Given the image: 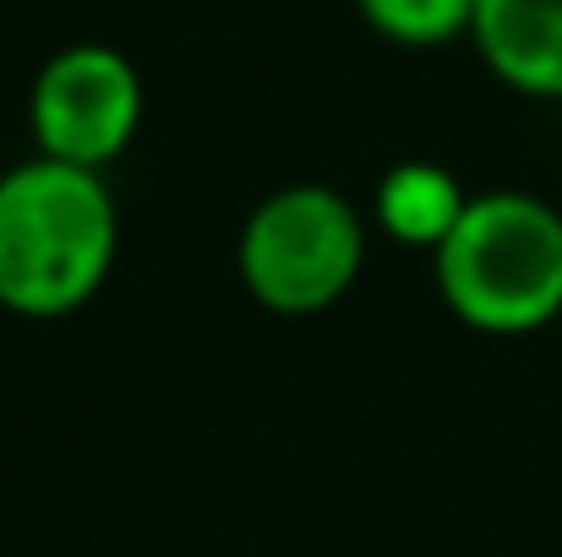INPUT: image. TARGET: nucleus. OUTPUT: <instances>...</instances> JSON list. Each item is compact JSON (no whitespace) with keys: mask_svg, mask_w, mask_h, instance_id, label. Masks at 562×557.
Instances as JSON below:
<instances>
[{"mask_svg":"<svg viewBox=\"0 0 562 557\" xmlns=\"http://www.w3.org/2000/svg\"><path fill=\"white\" fill-rule=\"evenodd\" d=\"M235 263L257 307L279 318H317L356 290L367 224L334 186H284L251 208Z\"/></svg>","mask_w":562,"mask_h":557,"instance_id":"7ed1b4c3","label":"nucleus"},{"mask_svg":"<svg viewBox=\"0 0 562 557\" xmlns=\"http://www.w3.org/2000/svg\"><path fill=\"white\" fill-rule=\"evenodd\" d=\"M448 312L475 334H536L562 312V213L530 191H481L431 252Z\"/></svg>","mask_w":562,"mask_h":557,"instance_id":"f03ea898","label":"nucleus"},{"mask_svg":"<svg viewBox=\"0 0 562 557\" xmlns=\"http://www.w3.org/2000/svg\"><path fill=\"white\" fill-rule=\"evenodd\" d=\"M470 38L503 88L562 99V0H475Z\"/></svg>","mask_w":562,"mask_h":557,"instance_id":"39448f33","label":"nucleus"},{"mask_svg":"<svg viewBox=\"0 0 562 557\" xmlns=\"http://www.w3.org/2000/svg\"><path fill=\"white\" fill-rule=\"evenodd\" d=\"M121 246L115 197L99 170L27 159L0 176V307L33 323L82 312Z\"/></svg>","mask_w":562,"mask_h":557,"instance_id":"f257e3e1","label":"nucleus"},{"mask_svg":"<svg viewBox=\"0 0 562 557\" xmlns=\"http://www.w3.org/2000/svg\"><path fill=\"white\" fill-rule=\"evenodd\" d=\"M464 186L453 181L442 165H426V159H409V165H393L382 181H376V224L404 241V246H426L437 252L448 241V230L459 224L464 213Z\"/></svg>","mask_w":562,"mask_h":557,"instance_id":"423d86ee","label":"nucleus"},{"mask_svg":"<svg viewBox=\"0 0 562 557\" xmlns=\"http://www.w3.org/2000/svg\"><path fill=\"white\" fill-rule=\"evenodd\" d=\"M27 126L44 159L104 170L132 148L143 126V77L110 44H71L33 77Z\"/></svg>","mask_w":562,"mask_h":557,"instance_id":"20e7f679","label":"nucleus"},{"mask_svg":"<svg viewBox=\"0 0 562 557\" xmlns=\"http://www.w3.org/2000/svg\"><path fill=\"white\" fill-rule=\"evenodd\" d=\"M356 5L382 38L409 44V49L448 44V38L470 33V22H475V0H356Z\"/></svg>","mask_w":562,"mask_h":557,"instance_id":"0eeeda50","label":"nucleus"}]
</instances>
